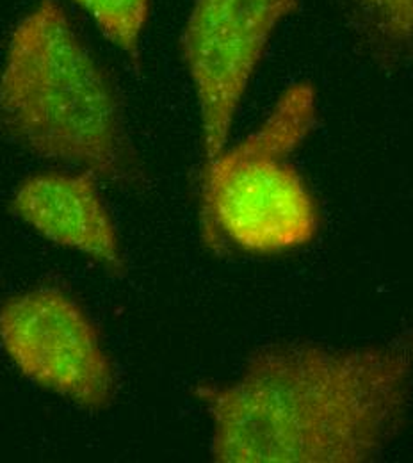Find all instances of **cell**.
Listing matches in <instances>:
<instances>
[{
    "label": "cell",
    "instance_id": "obj_4",
    "mask_svg": "<svg viewBox=\"0 0 413 463\" xmlns=\"http://www.w3.org/2000/svg\"><path fill=\"white\" fill-rule=\"evenodd\" d=\"M299 5L301 0H192L180 49L200 111L203 170L229 146L269 42Z\"/></svg>",
    "mask_w": 413,
    "mask_h": 463
},
{
    "label": "cell",
    "instance_id": "obj_2",
    "mask_svg": "<svg viewBox=\"0 0 413 463\" xmlns=\"http://www.w3.org/2000/svg\"><path fill=\"white\" fill-rule=\"evenodd\" d=\"M0 128L36 157L95 178L130 184L141 174L111 79L58 0H40L13 29Z\"/></svg>",
    "mask_w": 413,
    "mask_h": 463
},
{
    "label": "cell",
    "instance_id": "obj_5",
    "mask_svg": "<svg viewBox=\"0 0 413 463\" xmlns=\"http://www.w3.org/2000/svg\"><path fill=\"white\" fill-rule=\"evenodd\" d=\"M0 343L36 385L88 410L113 402V364L91 319L64 292L34 289L9 298L0 307Z\"/></svg>",
    "mask_w": 413,
    "mask_h": 463
},
{
    "label": "cell",
    "instance_id": "obj_6",
    "mask_svg": "<svg viewBox=\"0 0 413 463\" xmlns=\"http://www.w3.org/2000/svg\"><path fill=\"white\" fill-rule=\"evenodd\" d=\"M11 209L49 241L86 253L113 271L123 269L118 232L93 175H31L18 185Z\"/></svg>",
    "mask_w": 413,
    "mask_h": 463
},
{
    "label": "cell",
    "instance_id": "obj_7",
    "mask_svg": "<svg viewBox=\"0 0 413 463\" xmlns=\"http://www.w3.org/2000/svg\"><path fill=\"white\" fill-rule=\"evenodd\" d=\"M354 38L381 71L413 73V0H339Z\"/></svg>",
    "mask_w": 413,
    "mask_h": 463
},
{
    "label": "cell",
    "instance_id": "obj_8",
    "mask_svg": "<svg viewBox=\"0 0 413 463\" xmlns=\"http://www.w3.org/2000/svg\"><path fill=\"white\" fill-rule=\"evenodd\" d=\"M100 33L132 61L139 59L152 0H73Z\"/></svg>",
    "mask_w": 413,
    "mask_h": 463
},
{
    "label": "cell",
    "instance_id": "obj_3",
    "mask_svg": "<svg viewBox=\"0 0 413 463\" xmlns=\"http://www.w3.org/2000/svg\"><path fill=\"white\" fill-rule=\"evenodd\" d=\"M317 123V95L296 82L262 123L202 172V232L212 250L221 235L244 251L275 255L310 244L319 231L312 191L291 161Z\"/></svg>",
    "mask_w": 413,
    "mask_h": 463
},
{
    "label": "cell",
    "instance_id": "obj_1",
    "mask_svg": "<svg viewBox=\"0 0 413 463\" xmlns=\"http://www.w3.org/2000/svg\"><path fill=\"white\" fill-rule=\"evenodd\" d=\"M220 463H369L403 431L413 400V326L389 343H277L240 376L194 389Z\"/></svg>",
    "mask_w": 413,
    "mask_h": 463
}]
</instances>
